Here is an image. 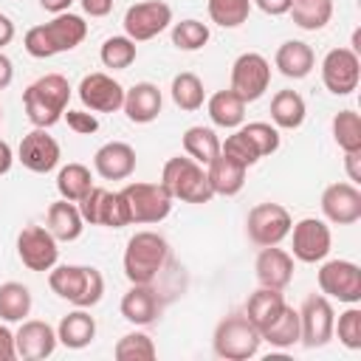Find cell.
Instances as JSON below:
<instances>
[{"label":"cell","instance_id":"cell-1","mask_svg":"<svg viewBox=\"0 0 361 361\" xmlns=\"http://www.w3.org/2000/svg\"><path fill=\"white\" fill-rule=\"evenodd\" d=\"M85 37H87V23H85L79 14L62 11V14H56L51 23L28 28L23 45H25V51H28L31 56L48 59V56H54V54L73 51Z\"/></svg>","mask_w":361,"mask_h":361},{"label":"cell","instance_id":"cell-2","mask_svg":"<svg viewBox=\"0 0 361 361\" xmlns=\"http://www.w3.org/2000/svg\"><path fill=\"white\" fill-rule=\"evenodd\" d=\"M71 102V85L62 73H45L23 90V107L34 127H54Z\"/></svg>","mask_w":361,"mask_h":361},{"label":"cell","instance_id":"cell-3","mask_svg":"<svg viewBox=\"0 0 361 361\" xmlns=\"http://www.w3.org/2000/svg\"><path fill=\"white\" fill-rule=\"evenodd\" d=\"M169 262V243L158 231H135L124 248V276L133 285H152Z\"/></svg>","mask_w":361,"mask_h":361},{"label":"cell","instance_id":"cell-4","mask_svg":"<svg viewBox=\"0 0 361 361\" xmlns=\"http://www.w3.org/2000/svg\"><path fill=\"white\" fill-rule=\"evenodd\" d=\"M48 285L59 299H68L76 307H93L99 305L104 293V276L102 271L90 265H59L51 268Z\"/></svg>","mask_w":361,"mask_h":361},{"label":"cell","instance_id":"cell-5","mask_svg":"<svg viewBox=\"0 0 361 361\" xmlns=\"http://www.w3.org/2000/svg\"><path fill=\"white\" fill-rule=\"evenodd\" d=\"M161 183L164 189L172 195V200H183V203H209L214 197L206 169L192 161V158H169L164 164L161 172Z\"/></svg>","mask_w":361,"mask_h":361},{"label":"cell","instance_id":"cell-6","mask_svg":"<svg viewBox=\"0 0 361 361\" xmlns=\"http://www.w3.org/2000/svg\"><path fill=\"white\" fill-rule=\"evenodd\" d=\"M259 341L262 336L245 313H228L226 319H220L214 327V338H212L214 353L226 361H245L257 355Z\"/></svg>","mask_w":361,"mask_h":361},{"label":"cell","instance_id":"cell-7","mask_svg":"<svg viewBox=\"0 0 361 361\" xmlns=\"http://www.w3.org/2000/svg\"><path fill=\"white\" fill-rule=\"evenodd\" d=\"M130 223H161L172 212V195L164 183H127L121 189Z\"/></svg>","mask_w":361,"mask_h":361},{"label":"cell","instance_id":"cell-8","mask_svg":"<svg viewBox=\"0 0 361 361\" xmlns=\"http://www.w3.org/2000/svg\"><path fill=\"white\" fill-rule=\"evenodd\" d=\"M290 212L279 203H257L251 212H248V220H245V231H248V240L259 248L265 245H279L288 234H290Z\"/></svg>","mask_w":361,"mask_h":361},{"label":"cell","instance_id":"cell-9","mask_svg":"<svg viewBox=\"0 0 361 361\" xmlns=\"http://www.w3.org/2000/svg\"><path fill=\"white\" fill-rule=\"evenodd\" d=\"M336 313L324 293H310L299 307V341L305 347H324L333 338Z\"/></svg>","mask_w":361,"mask_h":361},{"label":"cell","instance_id":"cell-10","mask_svg":"<svg viewBox=\"0 0 361 361\" xmlns=\"http://www.w3.org/2000/svg\"><path fill=\"white\" fill-rule=\"evenodd\" d=\"M271 85V62L257 54V51H245L234 59L231 65V90L248 104L257 102Z\"/></svg>","mask_w":361,"mask_h":361},{"label":"cell","instance_id":"cell-11","mask_svg":"<svg viewBox=\"0 0 361 361\" xmlns=\"http://www.w3.org/2000/svg\"><path fill=\"white\" fill-rule=\"evenodd\" d=\"M79 214L90 226H107V228L130 226V214H127V203H124L121 192H110L102 186H93L79 200Z\"/></svg>","mask_w":361,"mask_h":361},{"label":"cell","instance_id":"cell-12","mask_svg":"<svg viewBox=\"0 0 361 361\" xmlns=\"http://www.w3.org/2000/svg\"><path fill=\"white\" fill-rule=\"evenodd\" d=\"M172 23V8L164 0H141L124 11V34L133 42H147L158 37Z\"/></svg>","mask_w":361,"mask_h":361},{"label":"cell","instance_id":"cell-13","mask_svg":"<svg viewBox=\"0 0 361 361\" xmlns=\"http://www.w3.org/2000/svg\"><path fill=\"white\" fill-rule=\"evenodd\" d=\"M319 288L324 296H333L347 305L361 302V268L350 259H327L319 268Z\"/></svg>","mask_w":361,"mask_h":361},{"label":"cell","instance_id":"cell-14","mask_svg":"<svg viewBox=\"0 0 361 361\" xmlns=\"http://www.w3.org/2000/svg\"><path fill=\"white\" fill-rule=\"evenodd\" d=\"M361 79V59L350 48H333L322 59V82L333 96H350Z\"/></svg>","mask_w":361,"mask_h":361},{"label":"cell","instance_id":"cell-15","mask_svg":"<svg viewBox=\"0 0 361 361\" xmlns=\"http://www.w3.org/2000/svg\"><path fill=\"white\" fill-rule=\"evenodd\" d=\"M17 254L28 271H51L59 257L56 237L42 226H25L17 234Z\"/></svg>","mask_w":361,"mask_h":361},{"label":"cell","instance_id":"cell-16","mask_svg":"<svg viewBox=\"0 0 361 361\" xmlns=\"http://www.w3.org/2000/svg\"><path fill=\"white\" fill-rule=\"evenodd\" d=\"M293 234V257L299 262H322L330 254V228L319 217H302L299 223L290 226Z\"/></svg>","mask_w":361,"mask_h":361},{"label":"cell","instance_id":"cell-17","mask_svg":"<svg viewBox=\"0 0 361 361\" xmlns=\"http://www.w3.org/2000/svg\"><path fill=\"white\" fill-rule=\"evenodd\" d=\"M79 99L90 113H116L124 104V87L107 73H87L79 82Z\"/></svg>","mask_w":361,"mask_h":361},{"label":"cell","instance_id":"cell-18","mask_svg":"<svg viewBox=\"0 0 361 361\" xmlns=\"http://www.w3.org/2000/svg\"><path fill=\"white\" fill-rule=\"evenodd\" d=\"M17 158L25 169L31 172H51L59 164V144L54 135L45 133V127H34L31 133L23 135L20 147H17Z\"/></svg>","mask_w":361,"mask_h":361},{"label":"cell","instance_id":"cell-19","mask_svg":"<svg viewBox=\"0 0 361 361\" xmlns=\"http://www.w3.org/2000/svg\"><path fill=\"white\" fill-rule=\"evenodd\" d=\"M322 212L336 226H353L361 220V192L355 183H330L322 192Z\"/></svg>","mask_w":361,"mask_h":361},{"label":"cell","instance_id":"cell-20","mask_svg":"<svg viewBox=\"0 0 361 361\" xmlns=\"http://www.w3.org/2000/svg\"><path fill=\"white\" fill-rule=\"evenodd\" d=\"M14 347H17V358H25V361L48 358L56 350V330L48 322L23 319L20 330L14 333Z\"/></svg>","mask_w":361,"mask_h":361},{"label":"cell","instance_id":"cell-21","mask_svg":"<svg viewBox=\"0 0 361 361\" xmlns=\"http://www.w3.org/2000/svg\"><path fill=\"white\" fill-rule=\"evenodd\" d=\"M254 271H257V282L262 288H274V290H282L290 285L293 279V257L279 248V245H265L259 254H257V262H254Z\"/></svg>","mask_w":361,"mask_h":361},{"label":"cell","instance_id":"cell-22","mask_svg":"<svg viewBox=\"0 0 361 361\" xmlns=\"http://www.w3.org/2000/svg\"><path fill=\"white\" fill-rule=\"evenodd\" d=\"M93 166L104 180H124L135 172V149L124 141H107L96 149Z\"/></svg>","mask_w":361,"mask_h":361},{"label":"cell","instance_id":"cell-23","mask_svg":"<svg viewBox=\"0 0 361 361\" xmlns=\"http://www.w3.org/2000/svg\"><path fill=\"white\" fill-rule=\"evenodd\" d=\"M161 104H164V99H161L158 85H152V82H135L130 90H124L121 110L127 113V118L133 124H149V121L158 118Z\"/></svg>","mask_w":361,"mask_h":361},{"label":"cell","instance_id":"cell-24","mask_svg":"<svg viewBox=\"0 0 361 361\" xmlns=\"http://www.w3.org/2000/svg\"><path fill=\"white\" fill-rule=\"evenodd\" d=\"M121 316L130 324H152L161 316V302L158 293L152 290V285H133L124 296H121Z\"/></svg>","mask_w":361,"mask_h":361},{"label":"cell","instance_id":"cell-25","mask_svg":"<svg viewBox=\"0 0 361 361\" xmlns=\"http://www.w3.org/2000/svg\"><path fill=\"white\" fill-rule=\"evenodd\" d=\"M274 65H276V71H279L282 76H288V79H305V76L313 71V65H316V54H313V48H310L307 42H302V39H288V42H282V45L276 48Z\"/></svg>","mask_w":361,"mask_h":361},{"label":"cell","instance_id":"cell-26","mask_svg":"<svg viewBox=\"0 0 361 361\" xmlns=\"http://www.w3.org/2000/svg\"><path fill=\"white\" fill-rule=\"evenodd\" d=\"M245 166L243 164H237L234 158H228V155H217L209 166H206V178H209V186H212V192L214 195H226V197H231V195H237L243 186H245Z\"/></svg>","mask_w":361,"mask_h":361},{"label":"cell","instance_id":"cell-27","mask_svg":"<svg viewBox=\"0 0 361 361\" xmlns=\"http://www.w3.org/2000/svg\"><path fill=\"white\" fill-rule=\"evenodd\" d=\"M93 338H96V319H93L85 307H79V310L62 316V322H59V327H56V341H59V344H65L68 350H82V347H87Z\"/></svg>","mask_w":361,"mask_h":361},{"label":"cell","instance_id":"cell-28","mask_svg":"<svg viewBox=\"0 0 361 361\" xmlns=\"http://www.w3.org/2000/svg\"><path fill=\"white\" fill-rule=\"evenodd\" d=\"M54 237H56V243L62 240V243H71V240H76L79 234H82V228H85V220H82V214H79V206L76 203H71V200H56V203H51L48 206V226H45Z\"/></svg>","mask_w":361,"mask_h":361},{"label":"cell","instance_id":"cell-29","mask_svg":"<svg viewBox=\"0 0 361 361\" xmlns=\"http://www.w3.org/2000/svg\"><path fill=\"white\" fill-rule=\"evenodd\" d=\"M285 310V299H282V290H274V288H257L248 302H245V316L254 322V327L262 333L279 313Z\"/></svg>","mask_w":361,"mask_h":361},{"label":"cell","instance_id":"cell-30","mask_svg":"<svg viewBox=\"0 0 361 361\" xmlns=\"http://www.w3.org/2000/svg\"><path fill=\"white\" fill-rule=\"evenodd\" d=\"M206 110H209L212 124L226 127V130L240 127L243 118H245V102H243L231 87H228V90H217V93L209 99Z\"/></svg>","mask_w":361,"mask_h":361},{"label":"cell","instance_id":"cell-31","mask_svg":"<svg viewBox=\"0 0 361 361\" xmlns=\"http://www.w3.org/2000/svg\"><path fill=\"white\" fill-rule=\"evenodd\" d=\"M183 149L192 161H197L200 166H209L217 155H220V138L212 127H203V124H195L183 133Z\"/></svg>","mask_w":361,"mask_h":361},{"label":"cell","instance_id":"cell-32","mask_svg":"<svg viewBox=\"0 0 361 361\" xmlns=\"http://www.w3.org/2000/svg\"><path fill=\"white\" fill-rule=\"evenodd\" d=\"M305 113H307L305 99H302L296 90H279V93L271 99V118H274V124L282 127V130H296V127H302Z\"/></svg>","mask_w":361,"mask_h":361},{"label":"cell","instance_id":"cell-33","mask_svg":"<svg viewBox=\"0 0 361 361\" xmlns=\"http://www.w3.org/2000/svg\"><path fill=\"white\" fill-rule=\"evenodd\" d=\"M262 341H268L271 347H293L299 341V310H293L290 305H285V310L259 333Z\"/></svg>","mask_w":361,"mask_h":361},{"label":"cell","instance_id":"cell-34","mask_svg":"<svg viewBox=\"0 0 361 361\" xmlns=\"http://www.w3.org/2000/svg\"><path fill=\"white\" fill-rule=\"evenodd\" d=\"M56 189L65 200L71 203H79L90 189H93V178H90V169L85 164H68L59 169L56 175Z\"/></svg>","mask_w":361,"mask_h":361},{"label":"cell","instance_id":"cell-35","mask_svg":"<svg viewBox=\"0 0 361 361\" xmlns=\"http://www.w3.org/2000/svg\"><path fill=\"white\" fill-rule=\"evenodd\" d=\"M293 23L305 31H322L330 17H333V3L330 0H293L290 3Z\"/></svg>","mask_w":361,"mask_h":361},{"label":"cell","instance_id":"cell-36","mask_svg":"<svg viewBox=\"0 0 361 361\" xmlns=\"http://www.w3.org/2000/svg\"><path fill=\"white\" fill-rule=\"evenodd\" d=\"M31 313V290L20 282L0 285V319L3 322H23Z\"/></svg>","mask_w":361,"mask_h":361},{"label":"cell","instance_id":"cell-37","mask_svg":"<svg viewBox=\"0 0 361 361\" xmlns=\"http://www.w3.org/2000/svg\"><path fill=\"white\" fill-rule=\"evenodd\" d=\"M172 102L180 107V110H200L203 107V99H206V90H203V82L195 76V73H189V71H183V73H178L175 79H172Z\"/></svg>","mask_w":361,"mask_h":361},{"label":"cell","instance_id":"cell-38","mask_svg":"<svg viewBox=\"0 0 361 361\" xmlns=\"http://www.w3.org/2000/svg\"><path fill=\"white\" fill-rule=\"evenodd\" d=\"M99 56H102V65H104V68H110V71H124V68H130V65L135 62V42H133L127 34H124V37H107V39L102 42Z\"/></svg>","mask_w":361,"mask_h":361},{"label":"cell","instance_id":"cell-39","mask_svg":"<svg viewBox=\"0 0 361 361\" xmlns=\"http://www.w3.org/2000/svg\"><path fill=\"white\" fill-rule=\"evenodd\" d=\"M209 17L220 28H237L251 14V0H209Z\"/></svg>","mask_w":361,"mask_h":361},{"label":"cell","instance_id":"cell-40","mask_svg":"<svg viewBox=\"0 0 361 361\" xmlns=\"http://www.w3.org/2000/svg\"><path fill=\"white\" fill-rule=\"evenodd\" d=\"M333 138L344 152L361 149V118L355 110H341L333 118Z\"/></svg>","mask_w":361,"mask_h":361},{"label":"cell","instance_id":"cell-41","mask_svg":"<svg viewBox=\"0 0 361 361\" xmlns=\"http://www.w3.org/2000/svg\"><path fill=\"white\" fill-rule=\"evenodd\" d=\"M155 341L147 333H127L116 341L113 355L118 361H152L155 358Z\"/></svg>","mask_w":361,"mask_h":361},{"label":"cell","instance_id":"cell-42","mask_svg":"<svg viewBox=\"0 0 361 361\" xmlns=\"http://www.w3.org/2000/svg\"><path fill=\"white\" fill-rule=\"evenodd\" d=\"M209 42V25L200 20H180L172 25V45L180 51H200Z\"/></svg>","mask_w":361,"mask_h":361},{"label":"cell","instance_id":"cell-43","mask_svg":"<svg viewBox=\"0 0 361 361\" xmlns=\"http://www.w3.org/2000/svg\"><path fill=\"white\" fill-rule=\"evenodd\" d=\"M220 152H223V155H228V158H234V161H237V164H243L245 169H248V166H254V164L259 161L257 147L248 141V135H245L243 130H237V133H231L226 141H220Z\"/></svg>","mask_w":361,"mask_h":361},{"label":"cell","instance_id":"cell-44","mask_svg":"<svg viewBox=\"0 0 361 361\" xmlns=\"http://www.w3.org/2000/svg\"><path fill=\"white\" fill-rule=\"evenodd\" d=\"M240 130H243V133L248 135V141L257 147L259 158L279 149V130L271 127L268 121H251V124H245V127H240Z\"/></svg>","mask_w":361,"mask_h":361},{"label":"cell","instance_id":"cell-45","mask_svg":"<svg viewBox=\"0 0 361 361\" xmlns=\"http://www.w3.org/2000/svg\"><path fill=\"white\" fill-rule=\"evenodd\" d=\"M333 333H338V341L347 350H361V310L350 307L338 316V324H333Z\"/></svg>","mask_w":361,"mask_h":361},{"label":"cell","instance_id":"cell-46","mask_svg":"<svg viewBox=\"0 0 361 361\" xmlns=\"http://www.w3.org/2000/svg\"><path fill=\"white\" fill-rule=\"evenodd\" d=\"M62 116H65L68 127L73 133H79V135H90V133L99 130V118L93 113H87V110H65Z\"/></svg>","mask_w":361,"mask_h":361},{"label":"cell","instance_id":"cell-47","mask_svg":"<svg viewBox=\"0 0 361 361\" xmlns=\"http://www.w3.org/2000/svg\"><path fill=\"white\" fill-rule=\"evenodd\" d=\"M17 358V347H14V333L0 324V361H14Z\"/></svg>","mask_w":361,"mask_h":361},{"label":"cell","instance_id":"cell-48","mask_svg":"<svg viewBox=\"0 0 361 361\" xmlns=\"http://www.w3.org/2000/svg\"><path fill=\"white\" fill-rule=\"evenodd\" d=\"M265 14H271V17H279V14H288L290 11V3L293 0H254Z\"/></svg>","mask_w":361,"mask_h":361},{"label":"cell","instance_id":"cell-49","mask_svg":"<svg viewBox=\"0 0 361 361\" xmlns=\"http://www.w3.org/2000/svg\"><path fill=\"white\" fill-rule=\"evenodd\" d=\"M344 166L353 183H361V149L358 152H344Z\"/></svg>","mask_w":361,"mask_h":361},{"label":"cell","instance_id":"cell-50","mask_svg":"<svg viewBox=\"0 0 361 361\" xmlns=\"http://www.w3.org/2000/svg\"><path fill=\"white\" fill-rule=\"evenodd\" d=\"M82 8L90 17H104V14H110L113 0H82Z\"/></svg>","mask_w":361,"mask_h":361},{"label":"cell","instance_id":"cell-51","mask_svg":"<svg viewBox=\"0 0 361 361\" xmlns=\"http://www.w3.org/2000/svg\"><path fill=\"white\" fill-rule=\"evenodd\" d=\"M11 79H14V65H11V59L0 51V90H6V87L11 85Z\"/></svg>","mask_w":361,"mask_h":361},{"label":"cell","instance_id":"cell-52","mask_svg":"<svg viewBox=\"0 0 361 361\" xmlns=\"http://www.w3.org/2000/svg\"><path fill=\"white\" fill-rule=\"evenodd\" d=\"M11 39H14V23L6 14H0V48H6Z\"/></svg>","mask_w":361,"mask_h":361},{"label":"cell","instance_id":"cell-53","mask_svg":"<svg viewBox=\"0 0 361 361\" xmlns=\"http://www.w3.org/2000/svg\"><path fill=\"white\" fill-rule=\"evenodd\" d=\"M71 3H73V0H39V6H42L45 11H51V14H62V11H68Z\"/></svg>","mask_w":361,"mask_h":361},{"label":"cell","instance_id":"cell-54","mask_svg":"<svg viewBox=\"0 0 361 361\" xmlns=\"http://www.w3.org/2000/svg\"><path fill=\"white\" fill-rule=\"evenodd\" d=\"M11 161H14L11 147H8L6 141H0V175H6V172L11 169Z\"/></svg>","mask_w":361,"mask_h":361},{"label":"cell","instance_id":"cell-55","mask_svg":"<svg viewBox=\"0 0 361 361\" xmlns=\"http://www.w3.org/2000/svg\"><path fill=\"white\" fill-rule=\"evenodd\" d=\"M350 51H355V54L361 51V31H355V34H353V48H350Z\"/></svg>","mask_w":361,"mask_h":361},{"label":"cell","instance_id":"cell-56","mask_svg":"<svg viewBox=\"0 0 361 361\" xmlns=\"http://www.w3.org/2000/svg\"><path fill=\"white\" fill-rule=\"evenodd\" d=\"M0 121H3V107H0Z\"/></svg>","mask_w":361,"mask_h":361}]
</instances>
